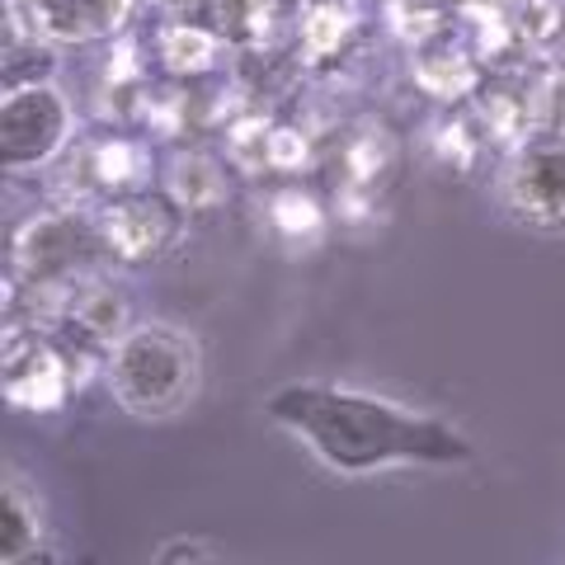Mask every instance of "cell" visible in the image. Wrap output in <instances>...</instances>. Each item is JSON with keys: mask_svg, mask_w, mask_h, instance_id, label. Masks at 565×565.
<instances>
[{"mask_svg": "<svg viewBox=\"0 0 565 565\" xmlns=\"http://www.w3.org/2000/svg\"><path fill=\"white\" fill-rule=\"evenodd\" d=\"M264 415L334 476L467 467L476 457L462 429H452L448 419L340 382H282L264 396Z\"/></svg>", "mask_w": 565, "mask_h": 565, "instance_id": "6da1fadb", "label": "cell"}, {"mask_svg": "<svg viewBox=\"0 0 565 565\" xmlns=\"http://www.w3.org/2000/svg\"><path fill=\"white\" fill-rule=\"evenodd\" d=\"M203 359L184 326L141 321L104 353V382L137 419H170L199 392Z\"/></svg>", "mask_w": 565, "mask_h": 565, "instance_id": "7a4b0ae2", "label": "cell"}, {"mask_svg": "<svg viewBox=\"0 0 565 565\" xmlns=\"http://www.w3.org/2000/svg\"><path fill=\"white\" fill-rule=\"evenodd\" d=\"M99 259L114 255L95 203L43 207L10 236V274L20 282H85Z\"/></svg>", "mask_w": 565, "mask_h": 565, "instance_id": "3957f363", "label": "cell"}, {"mask_svg": "<svg viewBox=\"0 0 565 565\" xmlns=\"http://www.w3.org/2000/svg\"><path fill=\"white\" fill-rule=\"evenodd\" d=\"M76 147V109L57 81L10 85L0 95V166L14 174H43Z\"/></svg>", "mask_w": 565, "mask_h": 565, "instance_id": "277c9868", "label": "cell"}, {"mask_svg": "<svg viewBox=\"0 0 565 565\" xmlns=\"http://www.w3.org/2000/svg\"><path fill=\"white\" fill-rule=\"evenodd\" d=\"M0 392L14 411L52 415L76 392V359L39 326H6V359H0Z\"/></svg>", "mask_w": 565, "mask_h": 565, "instance_id": "5b68a950", "label": "cell"}, {"mask_svg": "<svg viewBox=\"0 0 565 565\" xmlns=\"http://www.w3.org/2000/svg\"><path fill=\"white\" fill-rule=\"evenodd\" d=\"M504 207L533 232H565V137H523L504 166Z\"/></svg>", "mask_w": 565, "mask_h": 565, "instance_id": "8992f818", "label": "cell"}, {"mask_svg": "<svg viewBox=\"0 0 565 565\" xmlns=\"http://www.w3.org/2000/svg\"><path fill=\"white\" fill-rule=\"evenodd\" d=\"M104 241L118 264H151L161 259L174 241L184 236L189 212L170 199V193H118L114 203L99 207Z\"/></svg>", "mask_w": 565, "mask_h": 565, "instance_id": "52a82bcc", "label": "cell"}, {"mask_svg": "<svg viewBox=\"0 0 565 565\" xmlns=\"http://www.w3.org/2000/svg\"><path fill=\"white\" fill-rule=\"evenodd\" d=\"M141 0H24L29 20L57 47H99L118 43L137 20Z\"/></svg>", "mask_w": 565, "mask_h": 565, "instance_id": "ba28073f", "label": "cell"}, {"mask_svg": "<svg viewBox=\"0 0 565 565\" xmlns=\"http://www.w3.org/2000/svg\"><path fill=\"white\" fill-rule=\"evenodd\" d=\"M66 326L81 334L90 349L109 353L122 334L132 330V307H128V292L109 278H85L76 282V297H71V311H66Z\"/></svg>", "mask_w": 565, "mask_h": 565, "instance_id": "9c48e42d", "label": "cell"}, {"mask_svg": "<svg viewBox=\"0 0 565 565\" xmlns=\"http://www.w3.org/2000/svg\"><path fill=\"white\" fill-rule=\"evenodd\" d=\"M222 33L203 20H170L156 33V57H161L166 76L174 81H199L222 62Z\"/></svg>", "mask_w": 565, "mask_h": 565, "instance_id": "30bf717a", "label": "cell"}, {"mask_svg": "<svg viewBox=\"0 0 565 565\" xmlns=\"http://www.w3.org/2000/svg\"><path fill=\"white\" fill-rule=\"evenodd\" d=\"M39 546H43V509L20 476H6V486H0V561L20 565Z\"/></svg>", "mask_w": 565, "mask_h": 565, "instance_id": "8fae6325", "label": "cell"}, {"mask_svg": "<svg viewBox=\"0 0 565 565\" xmlns=\"http://www.w3.org/2000/svg\"><path fill=\"white\" fill-rule=\"evenodd\" d=\"M166 193L184 212H212L226 203V170L207 151H180L166 170Z\"/></svg>", "mask_w": 565, "mask_h": 565, "instance_id": "7c38bea8", "label": "cell"}, {"mask_svg": "<svg viewBox=\"0 0 565 565\" xmlns=\"http://www.w3.org/2000/svg\"><path fill=\"white\" fill-rule=\"evenodd\" d=\"M415 85L429 99H444V104H457V99H471L476 95V57L471 52H457V47H419V57L411 66Z\"/></svg>", "mask_w": 565, "mask_h": 565, "instance_id": "4fadbf2b", "label": "cell"}, {"mask_svg": "<svg viewBox=\"0 0 565 565\" xmlns=\"http://www.w3.org/2000/svg\"><path fill=\"white\" fill-rule=\"evenodd\" d=\"M90 161L99 193H137L151 180V147L137 137H99L90 141Z\"/></svg>", "mask_w": 565, "mask_h": 565, "instance_id": "5bb4252c", "label": "cell"}, {"mask_svg": "<svg viewBox=\"0 0 565 565\" xmlns=\"http://www.w3.org/2000/svg\"><path fill=\"white\" fill-rule=\"evenodd\" d=\"M359 33V10L344 6V0H316L302 14V57L307 62H326L340 57Z\"/></svg>", "mask_w": 565, "mask_h": 565, "instance_id": "9a60e30c", "label": "cell"}, {"mask_svg": "<svg viewBox=\"0 0 565 565\" xmlns=\"http://www.w3.org/2000/svg\"><path fill=\"white\" fill-rule=\"evenodd\" d=\"M274 10L278 0H212L203 24L217 29L226 47H255L274 33Z\"/></svg>", "mask_w": 565, "mask_h": 565, "instance_id": "2e32d148", "label": "cell"}, {"mask_svg": "<svg viewBox=\"0 0 565 565\" xmlns=\"http://www.w3.org/2000/svg\"><path fill=\"white\" fill-rule=\"evenodd\" d=\"M269 217L278 226V236L282 241H316L321 236V226H326V212L316 199H307V193H274V203H269Z\"/></svg>", "mask_w": 565, "mask_h": 565, "instance_id": "e0dca14e", "label": "cell"}, {"mask_svg": "<svg viewBox=\"0 0 565 565\" xmlns=\"http://www.w3.org/2000/svg\"><path fill=\"white\" fill-rule=\"evenodd\" d=\"M386 14H392V33L411 47H429L444 33L438 0H386Z\"/></svg>", "mask_w": 565, "mask_h": 565, "instance_id": "ac0fdd59", "label": "cell"}, {"mask_svg": "<svg viewBox=\"0 0 565 565\" xmlns=\"http://www.w3.org/2000/svg\"><path fill=\"white\" fill-rule=\"evenodd\" d=\"M514 29L527 47H546L561 39L565 29V0H519L514 6Z\"/></svg>", "mask_w": 565, "mask_h": 565, "instance_id": "d6986e66", "label": "cell"}, {"mask_svg": "<svg viewBox=\"0 0 565 565\" xmlns=\"http://www.w3.org/2000/svg\"><path fill=\"white\" fill-rule=\"evenodd\" d=\"M527 109H533V132L565 137V66L542 71L537 85L527 90Z\"/></svg>", "mask_w": 565, "mask_h": 565, "instance_id": "ffe728a7", "label": "cell"}, {"mask_svg": "<svg viewBox=\"0 0 565 565\" xmlns=\"http://www.w3.org/2000/svg\"><path fill=\"white\" fill-rule=\"evenodd\" d=\"M386 166H392V141H386V132L367 128V132L353 137V147H349V174H353V184H373Z\"/></svg>", "mask_w": 565, "mask_h": 565, "instance_id": "44dd1931", "label": "cell"}, {"mask_svg": "<svg viewBox=\"0 0 565 565\" xmlns=\"http://www.w3.org/2000/svg\"><path fill=\"white\" fill-rule=\"evenodd\" d=\"M307 161H311V141L297 132V128H269V147H264V170H288V174H297V170H307Z\"/></svg>", "mask_w": 565, "mask_h": 565, "instance_id": "7402d4cb", "label": "cell"}, {"mask_svg": "<svg viewBox=\"0 0 565 565\" xmlns=\"http://www.w3.org/2000/svg\"><path fill=\"white\" fill-rule=\"evenodd\" d=\"M217 552H212L207 542H199V537H170V542H161L156 546V565H203V561H212Z\"/></svg>", "mask_w": 565, "mask_h": 565, "instance_id": "603a6c76", "label": "cell"}, {"mask_svg": "<svg viewBox=\"0 0 565 565\" xmlns=\"http://www.w3.org/2000/svg\"><path fill=\"white\" fill-rule=\"evenodd\" d=\"M156 6H161L170 20H203L212 0H156Z\"/></svg>", "mask_w": 565, "mask_h": 565, "instance_id": "cb8c5ba5", "label": "cell"}, {"mask_svg": "<svg viewBox=\"0 0 565 565\" xmlns=\"http://www.w3.org/2000/svg\"><path fill=\"white\" fill-rule=\"evenodd\" d=\"M457 6H462V0H457Z\"/></svg>", "mask_w": 565, "mask_h": 565, "instance_id": "d4e9b609", "label": "cell"}]
</instances>
